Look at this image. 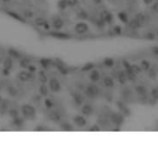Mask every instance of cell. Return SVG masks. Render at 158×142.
<instances>
[{"label":"cell","instance_id":"obj_1","mask_svg":"<svg viewBox=\"0 0 158 142\" xmlns=\"http://www.w3.org/2000/svg\"><path fill=\"white\" fill-rule=\"evenodd\" d=\"M21 115L24 118L29 119V120H33L35 118L36 116V110L33 106H31L30 104H23L21 107Z\"/></svg>","mask_w":158,"mask_h":142},{"label":"cell","instance_id":"obj_2","mask_svg":"<svg viewBox=\"0 0 158 142\" xmlns=\"http://www.w3.org/2000/svg\"><path fill=\"white\" fill-rule=\"evenodd\" d=\"M100 92V89L95 85H89L84 90L85 96L90 99H95L98 97Z\"/></svg>","mask_w":158,"mask_h":142},{"label":"cell","instance_id":"obj_3","mask_svg":"<svg viewBox=\"0 0 158 142\" xmlns=\"http://www.w3.org/2000/svg\"><path fill=\"white\" fill-rule=\"evenodd\" d=\"M48 87L54 93H58L61 91V84L56 78H51L48 81Z\"/></svg>","mask_w":158,"mask_h":142},{"label":"cell","instance_id":"obj_4","mask_svg":"<svg viewBox=\"0 0 158 142\" xmlns=\"http://www.w3.org/2000/svg\"><path fill=\"white\" fill-rule=\"evenodd\" d=\"M145 22V16L142 13H139L135 16V18L133 19V21L131 22L130 26L133 28H140L144 24Z\"/></svg>","mask_w":158,"mask_h":142},{"label":"cell","instance_id":"obj_5","mask_svg":"<svg viewBox=\"0 0 158 142\" xmlns=\"http://www.w3.org/2000/svg\"><path fill=\"white\" fill-rule=\"evenodd\" d=\"M74 30L79 35H83L89 31V25L84 22H80L75 25Z\"/></svg>","mask_w":158,"mask_h":142},{"label":"cell","instance_id":"obj_6","mask_svg":"<svg viewBox=\"0 0 158 142\" xmlns=\"http://www.w3.org/2000/svg\"><path fill=\"white\" fill-rule=\"evenodd\" d=\"M33 77V74L29 71H21L18 74V78L22 82H28Z\"/></svg>","mask_w":158,"mask_h":142},{"label":"cell","instance_id":"obj_7","mask_svg":"<svg viewBox=\"0 0 158 142\" xmlns=\"http://www.w3.org/2000/svg\"><path fill=\"white\" fill-rule=\"evenodd\" d=\"M73 123L75 124L76 126L78 127H84L87 125L86 119L81 115H76L73 117Z\"/></svg>","mask_w":158,"mask_h":142},{"label":"cell","instance_id":"obj_8","mask_svg":"<svg viewBox=\"0 0 158 142\" xmlns=\"http://www.w3.org/2000/svg\"><path fill=\"white\" fill-rule=\"evenodd\" d=\"M100 18L102 19V20L105 23H110L113 21V15H112V13H111V12H109L108 10H106V9H104V10L101 11Z\"/></svg>","mask_w":158,"mask_h":142},{"label":"cell","instance_id":"obj_9","mask_svg":"<svg viewBox=\"0 0 158 142\" xmlns=\"http://www.w3.org/2000/svg\"><path fill=\"white\" fill-rule=\"evenodd\" d=\"M123 116L119 113H112L110 115V121L113 123L114 125H120L122 123H123Z\"/></svg>","mask_w":158,"mask_h":142},{"label":"cell","instance_id":"obj_10","mask_svg":"<svg viewBox=\"0 0 158 142\" xmlns=\"http://www.w3.org/2000/svg\"><path fill=\"white\" fill-rule=\"evenodd\" d=\"M63 26H64V22H63V20L61 18L59 17H56L53 19L52 21V27L55 29V30H61L63 28Z\"/></svg>","mask_w":158,"mask_h":142},{"label":"cell","instance_id":"obj_11","mask_svg":"<svg viewBox=\"0 0 158 142\" xmlns=\"http://www.w3.org/2000/svg\"><path fill=\"white\" fill-rule=\"evenodd\" d=\"M89 78L90 80L93 82V83H96L100 80L101 78V74L98 70L96 69H93L91 71V73H90V75H89Z\"/></svg>","mask_w":158,"mask_h":142},{"label":"cell","instance_id":"obj_12","mask_svg":"<svg viewBox=\"0 0 158 142\" xmlns=\"http://www.w3.org/2000/svg\"><path fill=\"white\" fill-rule=\"evenodd\" d=\"M81 112H83V115H86V116L92 115L93 113V108L90 104H84L81 107Z\"/></svg>","mask_w":158,"mask_h":142},{"label":"cell","instance_id":"obj_13","mask_svg":"<svg viewBox=\"0 0 158 142\" xmlns=\"http://www.w3.org/2000/svg\"><path fill=\"white\" fill-rule=\"evenodd\" d=\"M50 35L56 38V39H68L70 37L69 35L62 33V32H53V33L50 34Z\"/></svg>","mask_w":158,"mask_h":142},{"label":"cell","instance_id":"obj_14","mask_svg":"<svg viewBox=\"0 0 158 142\" xmlns=\"http://www.w3.org/2000/svg\"><path fill=\"white\" fill-rule=\"evenodd\" d=\"M49 118L53 122H59L61 121V114L56 111H52L49 113Z\"/></svg>","mask_w":158,"mask_h":142},{"label":"cell","instance_id":"obj_15","mask_svg":"<svg viewBox=\"0 0 158 142\" xmlns=\"http://www.w3.org/2000/svg\"><path fill=\"white\" fill-rule=\"evenodd\" d=\"M13 67V61L10 58H7L4 61V71H10Z\"/></svg>","mask_w":158,"mask_h":142},{"label":"cell","instance_id":"obj_16","mask_svg":"<svg viewBox=\"0 0 158 142\" xmlns=\"http://www.w3.org/2000/svg\"><path fill=\"white\" fill-rule=\"evenodd\" d=\"M73 100H74V102H75V104H76V105H78V106H83V97H81L80 94H79V93H75L74 96H73Z\"/></svg>","mask_w":158,"mask_h":142},{"label":"cell","instance_id":"obj_17","mask_svg":"<svg viewBox=\"0 0 158 142\" xmlns=\"http://www.w3.org/2000/svg\"><path fill=\"white\" fill-rule=\"evenodd\" d=\"M135 91L139 96H141V97H143L147 94V89L145 88L143 86H141V85H139L135 87Z\"/></svg>","mask_w":158,"mask_h":142},{"label":"cell","instance_id":"obj_18","mask_svg":"<svg viewBox=\"0 0 158 142\" xmlns=\"http://www.w3.org/2000/svg\"><path fill=\"white\" fill-rule=\"evenodd\" d=\"M104 85L105 87H108V88H111L115 86V83H114V80L111 78L109 76H105L104 78Z\"/></svg>","mask_w":158,"mask_h":142},{"label":"cell","instance_id":"obj_19","mask_svg":"<svg viewBox=\"0 0 158 142\" xmlns=\"http://www.w3.org/2000/svg\"><path fill=\"white\" fill-rule=\"evenodd\" d=\"M35 23L38 26H46V27H48V23L47 22L43 19V17H38L35 19Z\"/></svg>","mask_w":158,"mask_h":142},{"label":"cell","instance_id":"obj_20","mask_svg":"<svg viewBox=\"0 0 158 142\" xmlns=\"http://www.w3.org/2000/svg\"><path fill=\"white\" fill-rule=\"evenodd\" d=\"M49 87H47L45 84H42L41 85V86H40V88H39V91H40V94H41V96H43V97H46L48 94H49Z\"/></svg>","mask_w":158,"mask_h":142},{"label":"cell","instance_id":"obj_21","mask_svg":"<svg viewBox=\"0 0 158 142\" xmlns=\"http://www.w3.org/2000/svg\"><path fill=\"white\" fill-rule=\"evenodd\" d=\"M38 79H39V81L42 84H46L48 81L47 76H46V74L45 73H43V71H40L39 74H38Z\"/></svg>","mask_w":158,"mask_h":142},{"label":"cell","instance_id":"obj_22","mask_svg":"<svg viewBox=\"0 0 158 142\" xmlns=\"http://www.w3.org/2000/svg\"><path fill=\"white\" fill-rule=\"evenodd\" d=\"M60 127L62 130H65V131H71L73 130V126L69 124L68 122H63L62 124L60 125Z\"/></svg>","mask_w":158,"mask_h":142},{"label":"cell","instance_id":"obj_23","mask_svg":"<svg viewBox=\"0 0 158 142\" xmlns=\"http://www.w3.org/2000/svg\"><path fill=\"white\" fill-rule=\"evenodd\" d=\"M12 121H13V125L15 126V127H17V128H20V127H21L22 126V125H23V119H21L20 116L19 117H17V118H15V119H12Z\"/></svg>","mask_w":158,"mask_h":142},{"label":"cell","instance_id":"obj_24","mask_svg":"<svg viewBox=\"0 0 158 142\" xmlns=\"http://www.w3.org/2000/svg\"><path fill=\"white\" fill-rule=\"evenodd\" d=\"M7 91H8V94L10 96V97H16L18 95V89L14 86H9L8 89H7Z\"/></svg>","mask_w":158,"mask_h":142},{"label":"cell","instance_id":"obj_25","mask_svg":"<svg viewBox=\"0 0 158 142\" xmlns=\"http://www.w3.org/2000/svg\"><path fill=\"white\" fill-rule=\"evenodd\" d=\"M118 19L120 20L122 22H124V23H126V22H128V21H129V17H128V15L125 13V12H119L118 13Z\"/></svg>","mask_w":158,"mask_h":142},{"label":"cell","instance_id":"obj_26","mask_svg":"<svg viewBox=\"0 0 158 142\" xmlns=\"http://www.w3.org/2000/svg\"><path fill=\"white\" fill-rule=\"evenodd\" d=\"M9 115L11 117V119H15V118H17V117L20 116V112H19L16 109H11V110H9Z\"/></svg>","mask_w":158,"mask_h":142},{"label":"cell","instance_id":"obj_27","mask_svg":"<svg viewBox=\"0 0 158 142\" xmlns=\"http://www.w3.org/2000/svg\"><path fill=\"white\" fill-rule=\"evenodd\" d=\"M141 67H142V69L144 70V71H149V69L151 68V63H150L148 61L144 60V61H142L141 62Z\"/></svg>","mask_w":158,"mask_h":142},{"label":"cell","instance_id":"obj_28","mask_svg":"<svg viewBox=\"0 0 158 142\" xmlns=\"http://www.w3.org/2000/svg\"><path fill=\"white\" fill-rule=\"evenodd\" d=\"M58 9H61V10H64V9H66L67 8H68L65 0H59V1L58 2Z\"/></svg>","mask_w":158,"mask_h":142},{"label":"cell","instance_id":"obj_29","mask_svg":"<svg viewBox=\"0 0 158 142\" xmlns=\"http://www.w3.org/2000/svg\"><path fill=\"white\" fill-rule=\"evenodd\" d=\"M104 64L106 67H113L114 64H115V61H114V60L111 59V58H107V59L104 61Z\"/></svg>","mask_w":158,"mask_h":142},{"label":"cell","instance_id":"obj_30","mask_svg":"<svg viewBox=\"0 0 158 142\" xmlns=\"http://www.w3.org/2000/svg\"><path fill=\"white\" fill-rule=\"evenodd\" d=\"M7 109H8L7 102L2 101L1 103H0V112H1V114H4L6 112H7Z\"/></svg>","mask_w":158,"mask_h":142},{"label":"cell","instance_id":"obj_31","mask_svg":"<svg viewBox=\"0 0 158 142\" xmlns=\"http://www.w3.org/2000/svg\"><path fill=\"white\" fill-rule=\"evenodd\" d=\"M43 103H45V106H46L47 109H52L53 106H54L53 101L50 99H46L45 100H43Z\"/></svg>","mask_w":158,"mask_h":142},{"label":"cell","instance_id":"obj_32","mask_svg":"<svg viewBox=\"0 0 158 142\" xmlns=\"http://www.w3.org/2000/svg\"><path fill=\"white\" fill-rule=\"evenodd\" d=\"M151 97L154 100H158V88H154L151 91Z\"/></svg>","mask_w":158,"mask_h":142},{"label":"cell","instance_id":"obj_33","mask_svg":"<svg viewBox=\"0 0 158 142\" xmlns=\"http://www.w3.org/2000/svg\"><path fill=\"white\" fill-rule=\"evenodd\" d=\"M34 16L33 14V12L30 10V9H26V10H24L23 12V17L24 18H33Z\"/></svg>","mask_w":158,"mask_h":142},{"label":"cell","instance_id":"obj_34","mask_svg":"<svg viewBox=\"0 0 158 142\" xmlns=\"http://www.w3.org/2000/svg\"><path fill=\"white\" fill-rule=\"evenodd\" d=\"M9 54L10 56L14 57V59H19V58H21V54L18 52V51L14 50V49H10L9 50Z\"/></svg>","mask_w":158,"mask_h":142},{"label":"cell","instance_id":"obj_35","mask_svg":"<svg viewBox=\"0 0 158 142\" xmlns=\"http://www.w3.org/2000/svg\"><path fill=\"white\" fill-rule=\"evenodd\" d=\"M68 7H75L78 4V0H65Z\"/></svg>","mask_w":158,"mask_h":142},{"label":"cell","instance_id":"obj_36","mask_svg":"<svg viewBox=\"0 0 158 142\" xmlns=\"http://www.w3.org/2000/svg\"><path fill=\"white\" fill-rule=\"evenodd\" d=\"M131 69H132V71H133V73L135 74H138L139 73H141L142 72V67H140V66H138V65H132L131 66Z\"/></svg>","mask_w":158,"mask_h":142},{"label":"cell","instance_id":"obj_37","mask_svg":"<svg viewBox=\"0 0 158 142\" xmlns=\"http://www.w3.org/2000/svg\"><path fill=\"white\" fill-rule=\"evenodd\" d=\"M20 64H21V66L22 68L27 69V67L30 65V61H28V60H25V59H24V60L21 61Z\"/></svg>","mask_w":158,"mask_h":142},{"label":"cell","instance_id":"obj_38","mask_svg":"<svg viewBox=\"0 0 158 142\" xmlns=\"http://www.w3.org/2000/svg\"><path fill=\"white\" fill-rule=\"evenodd\" d=\"M105 22L101 18H99L98 21L96 22V26L99 27V28H103V27L105 26Z\"/></svg>","mask_w":158,"mask_h":142},{"label":"cell","instance_id":"obj_39","mask_svg":"<svg viewBox=\"0 0 158 142\" xmlns=\"http://www.w3.org/2000/svg\"><path fill=\"white\" fill-rule=\"evenodd\" d=\"M79 17L81 18V19H87V18H88V14H87L86 11L81 10L80 13H79Z\"/></svg>","mask_w":158,"mask_h":142},{"label":"cell","instance_id":"obj_40","mask_svg":"<svg viewBox=\"0 0 158 142\" xmlns=\"http://www.w3.org/2000/svg\"><path fill=\"white\" fill-rule=\"evenodd\" d=\"M149 75L150 77H152V78H155V76H156V72L154 70V69H152L150 68L149 69Z\"/></svg>","mask_w":158,"mask_h":142},{"label":"cell","instance_id":"obj_41","mask_svg":"<svg viewBox=\"0 0 158 142\" xmlns=\"http://www.w3.org/2000/svg\"><path fill=\"white\" fill-rule=\"evenodd\" d=\"M41 63H42V65H43V67H45V68H47L49 64L51 63V61H47V60H43V61H41Z\"/></svg>","mask_w":158,"mask_h":142},{"label":"cell","instance_id":"obj_42","mask_svg":"<svg viewBox=\"0 0 158 142\" xmlns=\"http://www.w3.org/2000/svg\"><path fill=\"white\" fill-rule=\"evenodd\" d=\"M27 69H28V71H29V72H31V73H34V72H36V67L35 66H33V65H31V64H30V65L27 67Z\"/></svg>","mask_w":158,"mask_h":142},{"label":"cell","instance_id":"obj_43","mask_svg":"<svg viewBox=\"0 0 158 142\" xmlns=\"http://www.w3.org/2000/svg\"><path fill=\"white\" fill-rule=\"evenodd\" d=\"M100 128H101V126H100L99 125H95L92 126L90 130H91V131H99Z\"/></svg>","mask_w":158,"mask_h":142},{"label":"cell","instance_id":"obj_44","mask_svg":"<svg viewBox=\"0 0 158 142\" xmlns=\"http://www.w3.org/2000/svg\"><path fill=\"white\" fill-rule=\"evenodd\" d=\"M151 51H152V52H153L154 55H157V56H158V46L154 47L153 48L151 49Z\"/></svg>","mask_w":158,"mask_h":142},{"label":"cell","instance_id":"obj_45","mask_svg":"<svg viewBox=\"0 0 158 142\" xmlns=\"http://www.w3.org/2000/svg\"><path fill=\"white\" fill-rule=\"evenodd\" d=\"M121 27H119V26H116L115 28H114V32L117 34H120V32H121Z\"/></svg>","mask_w":158,"mask_h":142},{"label":"cell","instance_id":"obj_46","mask_svg":"<svg viewBox=\"0 0 158 142\" xmlns=\"http://www.w3.org/2000/svg\"><path fill=\"white\" fill-rule=\"evenodd\" d=\"M153 10L155 12H158V2L157 1L153 5Z\"/></svg>","mask_w":158,"mask_h":142},{"label":"cell","instance_id":"obj_47","mask_svg":"<svg viewBox=\"0 0 158 142\" xmlns=\"http://www.w3.org/2000/svg\"><path fill=\"white\" fill-rule=\"evenodd\" d=\"M154 2V0H143V3L145 5H151V4H153Z\"/></svg>","mask_w":158,"mask_h":142},{"label":"cell","instance_id":"obj_48","mask_svg":"<svg viewBox=\"0 0 158 142\" xmlns=\"http://www.w3.org/2000/svg\"><path fill=\"white\" fill-rule=\"evenodd\" d=\"M93 67V64H88V65L86 66V67H84V69L83 70H85V71H87V70H90V69H92Z\"/></svg>","mask_w":158,"mask_h":142},{"label":"cell","instance_id":"obj_49","mask_svg":"<svg viewBox=\"0 0 158 142\" xmlns=\"http://www.w3.org/2000/svg\"><path fill=\"white\" fill-rule=\"evenodd\" d=\"M94 2L96 4H100V3H102V0H94Z\"/></svg>","mask_w":158,"mask_h":142},{"label":"cell","instance_id":"obj_50","mask_svg":"<svg viewBox=\"0 0 158 142\" xmlns=\"http://www.w3.org/2000/svg\"><path fill=\"white\" fill-rule=\"evenodd\" d=\"M2 101H3V100H2V97H1V96H0V103H1Z\"/></svg>","mask_w":158,"mask_h":142},{"label":"cell","instance_id":"obj_51","mask_svg":"<svg viewBox=\"0 0 158 142\" xmlns=\"http://www.w3.org/2000/svg\"><path fill=\"white\" fill-rule=\"evenodd\" d=\"M156 35L158 36V30H157V32H156Z\"/></svg>","mask_w":158,"mask_h":142},{"label":"cell","instance_id":"obj_52","mask_svg":"<svg viewBox=\"0 0 158 142\" xmlns=\"http://www.w3.org/2000/svg\"><path fill=\"white\" fill-rule=\"evenodd\" d=\"M156 1H157V2H158V0H156Z\"/></svg>","mask_w":158,"mask_h":142}]
</instances>
